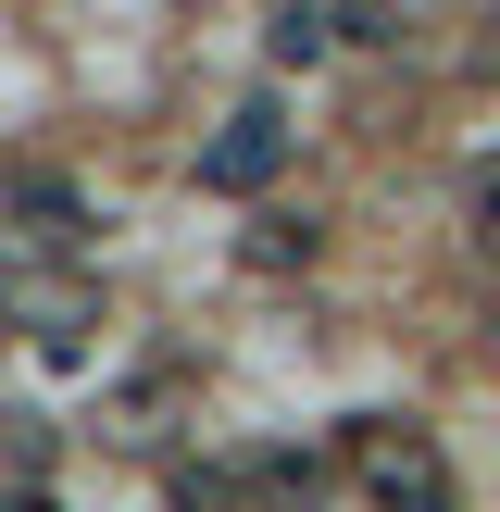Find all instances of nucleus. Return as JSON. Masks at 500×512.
<instances>
[{
  "label": "nucleus",
  "instance_id": "7",
  "mask_svg": "<svg viewBox=\"0 0 500 512\" xmlns=\"http://www.w3.org/2000/svg\"><path fill=\"white\" fill-rule=\"evenodd\" d=\"M50 475V413H13V488H38Z\"/></svg>",
  "mask_w": 500,
  "mask_h": 512
},
{
  "label": "nucleus",
  "instance_id": "4",
  "mask_svg": "<svg viewBox=\"0 0 500 512\" xmlns=\"http://www.w3.org/2000/svg\"><path fill=\"white\" fill-rule=\"evenodd\" d=\"M13 313H25L38 350H75V338L100 325V300H88V288H50V263H13Z\"/></svg>",
  "mask_w": 500,
  "mask_h": 512
},
{
  "label": "nucleus",
  "instance_id": "1",
  "mask_svg": "<svg viewBox=\"0 0 500 512\" xmlns=\"http://www.w3.org/2000/svg\"><path fill=\"white\" fill-rule=\"evenodd\" d=\"M350 475H363V500L375 512H450V463H438V438L425 425H350Z\"/></svg>",
  "mask_w": 500,
  "mask_h": 512
},
{
  "label": "nucleus",
  "instance_id": "6",
  "mask_svg": "<svg viewBox=\"0 0 500 512\" xmlns=\"http://www.w3.org/2000/svg\"><path fill=\"white\" fill-rule=\"evenodd\" d=\"M463 213H475V238L500 250V150H488V163H463Z\"/></svg>",
  "mask_w": 500,
  "mask_h": 512
},
{
  "label": "nucleus",
  "instance_id": "5",
  "mask_svg": "<svg viewBox=\"0 0 500 512\" xmlns=\"http://www.w3.org/2000/svg\"><path fill=\"white\" fill-rule=\"evenodd\" d=\"M313 250H325V225H313V213H263V225H250V263H263V275L313 263Z\"/></svg>",
  "mask_w": 500,
  "mask_h": 512
},
{
  "label": "nucleus",
  "instance_id": "3",
  "mask_svg": "<svg viewBox=\"0 0 500 512\" xmlns=\"http://www.w3.org/2000/svg\"><path fill=\"white\" fill-rule=\"evenodd\" d=\"M75 238H88V200L50 163H13V263H63Z\"/></svg>",
  "mask_w": 500,
  "mask_h": 512
},
{
  "label": "nucleus",
  "instance_id": "2",
  "mask_svg": "<svg viewBox=\"0 0 500 512\" xmlns=\"http://www.w3.org/2000/svg\"><path fill=\"white\" fill-rule=\"evenodd\" d=\"M288 150H300V125L275 113V100H238V113L200 138V188L213 200H263L275 175H288Z\"/></svg>",
  "mask_w": 500,
  "mask_h": 512
}]
</instances>
